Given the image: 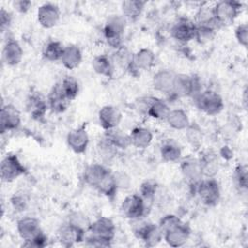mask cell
Returning <instances> with one entry per match:
<instances>
[{
	"label": "cell",
	"mask_w": 248,
	"mask_h": 248,
	"mask_svg": "<svg viewBox=\"0 0 248 248\" xmlns=\"http://www.w3.org/2000/svg\"><path fill=\"white\" fill-rule=\"evenodd\" d=\"M118 152V149L102 137L97 143V153L103 162L108 163L112 161Z\"/></svg>",
	"instance_id": "cell-36"
},
{
	"label": "cell",
	"mask_w": 248,
	"mask_h": 248,
	"mask_svg": "<svg viewBox=\"0 0 248 248\" xmlns=\"http://www.w3.org/2000/svg\"><path fill=\"white\" fill-rule=\"evenodd\" d=\"M194 186V192L206 206H215L221 196L220 186L214 177H202Z\"/></svg>",
	"instance_id": "cell-6"
},
{
	"label": "cell",
	"mask_w": 248,
	"mask_h": 248,
	"mask_svg": "<svg viewBox=\"0 0 248 248\" xmlns=\"http://www.w3.org/2000/svg\"><path fill=\"white\" fill-rule=\"evenodd\" d=\"M134 234L138 239L141 240L145 246L153 247L163 240V233L158 225L150 221L142 220V218L134 220Z\"/></svg>",
	"instance_id": "cell-7"
},
{
	"label": "cell",
	"mask_w": 248,
	"mask_h": 248,
	"mask_svg": "<svg viewBox=\"0 0 248 248\" xmlns=\"http://www.w3.org/2000/svg\"><path fill=\"white\" fill-rule=\"evenodd\" d=\"M191 235V230L184 222L179 221L163 232V239L171 247H181L186 244Z\"/></svg>",
	"instance_id": "cell-14"
},
{
	"label": "cell",
	"mask_w": 248,
	"mask_h": 248,
	"mask_svg": "<svg viewBox=\"0 0 248 248\" xmlns=\"http://www.w3.org/2000/svg\"><path fill=\"white\" fill-rule=\"evenodd\" d=\"M12 22V15L10 12L5 10L4 8L0 11V26H1V32L4 33L6 29L9 28Z\"/></svg>",
	"instance_id": "cell-42"
},
{
	"label": "cell",
	"mask_w": 248,
	"mask_h": 248,
	"mask_svg": "<svg viewBox=\"0 0 248 248\" xmlns=\"http://www.w3.org/2000/svg\"><path fill=\"white\" fill-rule=\"evenodd\" d=\"M193 100L195 106L201 111L209 116L219 114L225 107L222 96L218 92L211 89L202 90L193 98Z\"/></svg>",
	"instance_id": "cell-5"
},
{
	"label": "cell",
	"mask_w": 248,
	"mask_h": 248,
	"mask_svg": "<svg viewBox=\"0 0 248 248\" xmlns=\"http://www.w3.org/2000/svg\"><path fill=\"white\" fill-rule=\"evenodd\" d=\"M129 136L131 140V145L138 149L147 148L153 140V134L151 130L145 127H135Z\"/></svg>",
	"instance_id": "cell-29"
},
{
	"label": "cell",
	"mask_w": 248,
	"mask_h": 248,
	"mask_svg": "<svg viewBox=\"0 0 248 248\" xmlns=\"http://www.w3.org/2000/svg\"><path fill=\"white\" fill-rule=\"evenodd\" d=\"M121 120L122 113L120 109L115 106L106 105L103 106L98 111L99 124L105 131L118 128Z\"/></svg>",
	"instance_id": "cell-20"
},
{
	"label": "cell",
	"mask_w": 248,
	"mask_h": 248,
	"mask_svg": "<svg viewBox=\"0 0 248 248\" xmlns=\"http://www.w3.org/2000/svg\"><path fill=\"white\" fill-rule=\"evenodd\" d=\"M187 131V139L188 141L193 145H200L202 142V131L201 129L197 126V125H193L190 124L189 127L185 130Z\"/></svg>",
	"instance_id": "cell-41"
},
{
	"label": "cell",
	"mask_w": 248,
	"mask_h": 248,
	"mask_svg": "<svg viewBox=\"0 0 248 248\" xmlns=\"http://www.w3.org/2000/svg\"><path fill=\"white\" fill-rule=\"evenodd\" d=\"M202 177H214L219 170L218 156L212 150H206L199 157Z\"/></svg>",
	"instance_id": "cell-25"
},
{
	"label": "cell",
	"mask_w": 248,
	"mask_h": 248,
	"mask_svg": "<svg viewBox=\"0 0 248 248\" xmlns=\"http://www.w3.org/2000/svg\"><path fill=\"white\" fill-rule=\"evenodd\" d=\"M170 36L175 41L187 44L196 39V24L194 21L186 18H177L170 27Z\"/></svg>",
	"instance_id": "cell-13"
},
{
	"label": "cell",
	"mask_w": 248,
	"mask_h": 248,
	"mask_svg": "<svg viewBox=\"0 0 248 248\" xmlns=\"http://www.w3.org/2000/svg\"><path fill=\"white\" fill-rule=\"evenodd\" d=\"M148 206L140 194H130L124 198L120 204L122 216L129 220L142 218L146 214Z\"/></svg>",
	"instance_id": "cell-9"
},
{
	"label": "cell",
	"mask_w": 248,
	"mask_h": 248,
	"mask_svg": "<svg viewBox=\"0 0 248 248\" xmlns=\"http://www.w3.org/2000/svg\"><path fill=\"white\" fill-rule=\"evenodd\" d=\"M126 27V19L122 15H112L105 22L103 28L104 38L107 44L115 50L120 48L123 44V36Z\"/></svg>",
	"instance_id": "cell-4"
},
{
	"label": "cell",
	"mask_w": 248,
	"mask_h": 248,
	"mask_svg": "<svg viewBox=\"0 0 248 248\" xmlns=\"http://www.w3.org/2000/svg\"><path fill=\"white\" fill-rule=\"evenodd\" d=\"M16 231L23 241V246L41 248L47 243V236L43 232L40 221L35 217L20 218L16 223Z\"/></svg>",
	"instance_id": "cell-3"
},
{
	"label": "cell",
	"mask_w": 248,
	"mask_h": 248,
	"mask_svg": "<svg viewBox=\"0 0 248 248\" xmlns=\"http://www.w3.org/2000/svg\"><path fill=\"white\" fill-rule=\"evenodd\" d=\"M156 61L155 53L146 47H142L134 53L133 56V68L136 71H147L150 70Z\"/></svg>",
	"instance_id": "cell-26"
},
{
	"label": "cell",
	"mask_w": 248,
	"mask_h": 248,
	"mask_svg": "<svg viewBox=\"0 0 248 248\" xmlns=\"http://www.w3.org/2000/svg\"><path fill=\"white\" fill-rule=\"evenodd\" d=\"M25 172L26 168L17 155L10 153L3 158L0 165V176L2 181L7 183L13 182Z\"/></svg>",
	"instance_id": "cell-11"
},
{
	"label": "cell",
	"mask_w": 248,
	"mask_h": 248,
	"mask_svg": "<svg viewBox=\"0 0 248 248\" xmlns=\"http://www.w3.org/2000/svg\"><path fill=\"white\" fill-rule=\"evenodd\" d=\"M68 147L76 154H83L89 144V135L86 126L80 125L68 132L66 137Z\"/></svg>",
	"instance_id": "cell-16"
},
{
	"label": "cell",
	"mask_w": 248,
	"mask_h": 248,
	"mask_svg": "<svg viewBox=\"0 0 248 248\" xmlns=\"http://www.w3.org/2000/svg\"><path fill=\"white\" fill-rule=\"evenodd\" d=\"M82 178L88 186L109 199H112L118 190L114 172L102 163L87 165L83 170Z\"/></svg>",
	"instance_id": "cell-1"
},
{
	"label": "cell",
	"mask_w": 248,
	"mask_h": 248,
	"mask_svg": "<svg viewBox=\"0 0 248 248\" xmlns=\"http://www.w3.org/2000/svg\"><path fill=\"white\" fill-rule=\"evenodd\" d=\"M65 46L59 41L49 40L47 41L42 49V55L45 60L49 62L60 61Z\"/></svg>",
	"instance_id": "cell-34"
},
{
	"label": "cell",
	"mask_w": 248,
	"mask_h": 248,
	"mask_svg": "<svg viewBox=\"0 0 248 248\" xmlns=\"http://www.w3.org/2000/svg\"><path fill=\"white\" fill-rule=\"evenodd\" d=\"M157 189H158V184L153 179H148L141 183L140 188V195L142 197L147 206L149 203H151L154 201L155 195L157 193Z\"/></svg>",
	"instance_id": "cell-39"
},
{
	"label": "cell",
	"mask_w": 248,
	"mask_h": 248,
	"mask_svg": "<svg viewBox=\"0 0 248 248\" xmlns=\"http://www.w3.org/2000/svg\"><path fill=\"white\" fill-rule=\"evenodd\" d=\"M91 66L93 71L99 76L105 78H112L114 73L113 61L106 54L96 55L91 62Z\"/></svg>",
	"instance_id": "cell-30"
},
{
	"label": "cell",
	"mask_w": 248,
	"mask_h": 248,
	"mask_svg": "<svg viewBox=\"0 0 248 248\" xmlns=\"http://www.w3.org/2000/svg\"><path fill=\"white\" fill-rule=\"evenodd\" d=\"M82 61V53L78 46L70 44L65 46L60 62L67 70L78 68Z\"/></svg>",
	"instance_id": "cell-28"
},
{
	"label": "cell",
	"mask_w": 248,
	"mask_h": 248,
	"mask_svg": "<svg viewBox=\"0 0 248 248\" xmlns=\"http://www.w3.org/2000/svg\"><path fill=\"white\" fill-rule=\"evenodd\" d=\"M60 87L65 96L72 102L77 98L79 92V83L74 76H65L59 82Z\"/></svg>",
	"instance_id": "cell-35"
},
{
	"label": "cell",
	"mask_w": 248,
	"mask_h": 248,
	"mask_svg": "<svg viewBox=\"0 0 248 248\" xmlns=\"http://www.w3.org/2000/svg\"><path fill=\"white\" fill-rule=\"evenodd\" d=\"M14 8L18 11L21 14H25L29 11V9L32 6V2L31 1H27V0H18V1H15L13 3Z\"/></svg>",
	"instance_id": "cell-44"
},
{
	"label": "cell",
	"mask_w": 248,
	"mask_h": 248,
	"mask_svg": "<svg viewBox=\"0 0 248 248\" xmlns=\"http://www.w3.org/2000/svg\"><path fill=\"white\" fill-rule=\"evenodd\" d=\"M88 231L90 233L84 239L87 246L108 247L115 237L116 227L110 218L101 216L89 224Z\"/></svg>",
	"instance_id": "cell-2"
},
{
	"label": "cell",
	"mask_w": 248,
	"mask_h": 248,
	"mask_svg": "<svg viewBox=\"0 0 248 248\" xmlns=\"http://www.w3.org/2000/svg\"><path fill=\"white\" fill-rule=\"evenodd\" d=\"M25 108L30 117L34 120H42L48 108L47 98H46L41 92L32 91L28 94L25 102Z\"/></svg>",
	"instance_id": "cell-15"
},
{
	"label": "cell",
	"mask_w": 248,
	"mask_h": 248,
	"mask_svg": "<svg viewBox=\"0 0 248 248\" xmlns=\"http://www.w3.org/2000/svg\"><path fill=\"white\" fill-rule=\"evenodd\" d=\"M23 58V48L20 44L13 39H8L2 49V61L7 66H16L18 65Z\"/></svg>",
	"instance_id": "cell-21"
},
{
	"label": "cell",
	"mask_w": 248,
	"mask_h": 248,
	"mask_svg": "<svg viewBox=\"0 0 248 248\" xmlns=\"http://www.w3.org/2000/svg\"><path fill=\"white\" fill-rule=\"evenodd\" d=\"M234 37L237 43L243 47H247L248 45V24L242 22L238 24L234 29Z\"/></svg>",
	"instance_id": "cell-40"
},
{
	"label": "cell",
	"mask_w": 248,
	"mask_h": 248,
	"mask_svg": "<svg viewBox=\"0 0 248 248\" xmlns=\"http://www.w3.org/2000/svg\"><path fill=\"white\" fill-rule=\"evenodd\" d=\"M202 91V84L200 78L196 76H189L185 74H176L175 83L171 96L177 98L192 97Z\"/></svg>",
	"instance_id": "cell-10"
},
{
	"label": "cell",
	"mask_w": 248,
	"mask_h": 248,
	"mask_svg": "<svg viewBox=\"0 0 248 248\" xmlns=\"http://www.w3.org/2000/svg\"><path fill=\"white\" fill-rule=\"evenodd\" d=\"M85 231V229L67 221L57 230V238L63 246L71 247L84 241L86 237Z\"/></svg>",
	"instance_id": "cell-12"
},
{
	"label": "cell",
	"mask_w": 248,
	"mask_h": 248,
	"mask_svg": "<svg viewBox=\"0 0 248 248\" xmlns=\"http://www.w3.org/2000/svg\"><path fill=\"white\" fill-rule=\"evenodd\" d=\"M11 202H12L14 208H16V210L22 211V210H25V208H26V200L22 196H18V195L16 196L15 195L12 198Z\"/></svg>",
	"instance_id": "cell-45"
},
{
	"label": "cell",
	"mask_w": 248,
	"mask_h": 248,
	"mask_svg": "<svg viewBox=\"0 0 248 248\" xmlns=\"http://www.w3.org/2000/svg\"><path fill=\"white\" fill-rule=\"evenodd\" d=\"M47 103L48 108L55 113H62L68 108L71 101L63 93L59 82L51 88L47 96Z\"/></svg>",
	"instance_id": "cell-23"
},
{
	"label": "cell",
	"mask_w": 248,
	"mask_h": 248,
	"mask_svg": "<svg viewBox=\"0 0 248 248\" xmlns=\"http://www.w3.org/2000/svg\"><path fill=\"white\" fill-rule=\"evenodd\" d=\"M133 56L134 53L131 52L128 48H126L124 46H122L120 48L115 50V57L114 60L117 62V64L124 70L129 71L131 73H134L133 68Z\"/></svg>",
	"instance_id": "cell-37"
},
{
	"label": "cell",
	"mask_w": 248,
	"mask_h": 248,
	"mask_svg": "<svg viewBox=\"0 0 248 248\" xmlns=\"http://www.w3.org/2000/svg\"><path fill=\"white\" fill-rule=\"evenodd\" d=\"M21 124V114L16 106L6 104L1 107L0 131L2 134L16 130Z\"/></svg>",
	"instance_id": "cell-17"
},
{
	"label": "cell",
	"mask_w": 248,
	"mask_h": 248,
	"mask_svg": "<svg viewBox=\"0 0 248 248\" xmlns=\"http://www.w3.org/2000/svg\"><path fill=\"white\" fill-rule=\"evenodd\" d=\"M160 155L163 161L167 163H178L182 159V149L177 141L172 139H167L162 141Z\"/></svg>",
	"instance_id": "cell-24"
},
{
	"label": "cell",
	"mask_w": 248,
	"mask_h": 248,
	"mask_svg": "<svg viewBox=\"0 0 248 248\" xmlns=\"http://www.w3.org/2000/svg\"><path fill=\"white\" fill-rule=\"evenodd\" d=\"M170 110V108L169 105L164 100L157 97L148 96L145 115L157 120H166Z\"/></svg>",
	"instance_id": "cell-27"
},
{
	"label": "cell",
	"mask_w": 248,
	"mask_h": 248,
	"mask_svg": "<svg viewBox=\"0 0 248 248\" xmlns=\"http://www.w3.org/2000/svg\"><path fill=\"white\" fill-rule=\"evenodd\" d=\"M180 170L183 177L190 182L191 185L196 184L202 178V169L199 158L188 156L179 161Z\"/></svg>",
	"instance_id": "cell-22"
},
{
	"label": "cell",
	"mask_w": 248,
	"mask_h": 248,
	"mask_svg": "<svg viewBox=\"0 0 248 248\" xmlns=\"http://www.w3.org/2000/svg\"><path fill=\"white\" fill-rule=\"evenodd\" d=\"M166 121L172 129L177 131L186 130L191 124L187 112L182 108L170 109L166 117Z\"/></svg>",
	"instance_id": "cell-32"
},
{
	"label": "cell",
	"mask_w": 248,
	"mask_h": 248,
	"mask_svg": "<svg viewBox=\"0 0 248 248\" xmlns=\"http://www.w3.org/2000/svg\"><path fill=\"white\" fill-rule=\"evenodd\" d=\"M242 3L234 0H221L213 5L214 17L219 26L232 24L239 16Z\"/></svg>",
	"instance_id": "cell-8"
},
{
	"label": "cell",
	"mask_w": 248,
	"mask_h": 248,
	"mask_svg": "<svg viewBox=\"0 0 248 248\" xmlns=\"http://www.w3.org/2000/svg\"><path fill=\"white\" fill-rule=\"evenodd\" d=\"M114 176H115V180H116V184L118 189H127L130 187L131 184V180L130 177L123 172H114Z\"/></svg>",
	"instance_id": "cell-43"
},
{
	"label": "cell",
	"mask_w": 248,
	"mask_h": 248,
	"mask_svg": "<svg viewBox=\"0 0 248 248\" xmlns=\"http://www.w3.org/2000/svg\"><path fill=\"white\" fill-rule=\"evenodd\" d=\"M103 137L118 150H124L131 146V140L129 134L123 132L118 128L105 131Z\"/></svg>",
	"instance_id": "cell-33"
},
{
	"label": "cell",
	"mask_w": 248,
	"mask_h": 248,
	"mask_svg": "<svg viewBox=\"0 0 248 248\" xmlns=\"http://www.w3.org/2000/svg\"><path fill=\"white\" fill-rule=\"evenodd\" d=\"M146 2L140 0H127L121 3L122 16L130 21H136L141 16Z\"/></svg>",
	"instance_id": "cell-31"
},
{
	"label": "cell",
	"mask_w": 248,
	"mask_h": 248,
	"mask_svg": "<svg viewBox=\"0 0 248 248\" xmlns=\"http://www.w3.org/2000/svg\"><path fill=\"white\" fill-rule=\"evenodd\" d=\"M39 24L46 29L56 26L60 20V10L53 3H44L37 10Z\"/></svg>",
	"instance_id": "cell-18"
},
{
	"label": "cell",
	"mask_w": 248,
	"mask_h": 248,
	"mask_svg": "<svg viewBox=\"0 0 248 248\" xmlns=\"http://www.w3.org/2000/svg\"><path fill=\"white\" fill-rule=\"evenodd\" d=\"M176 73L170 69H161L157 71L152 78L153 88L163 94L171 95L175 83Z\"/></svg>",
	"instance_id": "cell-19"
},
{
	"label": "cell",
	"mask_w": 248,
	"mask_h": 248,
	"mask_svg": "<svg viewBox=\"0 0 248 248\" xmlns=\"http://www.w3.org/2000/svg\"><path fill=\"white\" fill-rule=\"evenodd\" d=\"M247 166L245 164H238L235 166L232 179L233 184L236 189L239 191H246L247 190Z\"/></svg>",
	"instance_id": "cell-38"
}]
</instances>
